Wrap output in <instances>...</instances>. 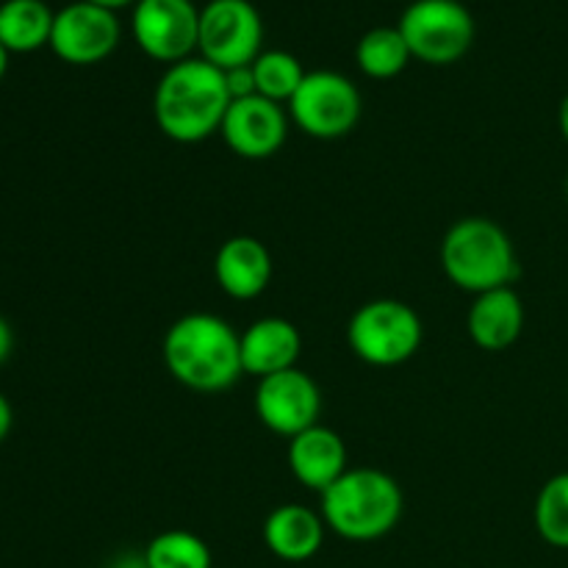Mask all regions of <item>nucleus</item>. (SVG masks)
I'll use <instances>...</instances> for the list:
<instances>
[{
  "mask_svg": "<svg viewBox=\"0 0 568 568\" xmlns=\"http://www.w3.org/2000/svg\"><path fill=\"white\" fill-rule=\"evenodd\" d=\"M164 366L181 386L200 394L227 392L242 369V333L222 316L197 311L172 322L161 344Z\"/></svg>",
  "mask_w": 568,
  "mask_h": 568,
  "instance_id": "1",
  "label": "nucleus"
},
{
  "mask_svg": "<svg viewBox=\"0 0 568 568\" xmlns=\"http://www.w3.org/2000/svg\"><path fill=\"white\" fill-rule=\"evenodd\" d=\"M227 105L225 72L200 55L166 67L153 92L155 125L178 144H197L220 133Z\"/></svg>",
  "mask_w": 568,
  "mask_h": 568,
  "instance_id": "2",
  "label": "nucleus"
},
{
  "mask_svg": "<svg viewBox=\"0 0 568 568\" xmlns=\"http://www.w3.org/2000/svg\"><path fill=\"white\" fill-rule=\"evenodd\" d=\"M322 497V519L344 541L366 544L388 536L403 519L405 497L392 475L353 466Z\"/></svg>",
  "mask_w": 568,
  "mask_h": 568,
  "instance_id": "3",
  "label": "nucleus"
},
{
  "mask_svg": "<svg viewBox=\"0 0 568 568\" xmlns=\"http://www.w3.org/2000/svg\"><path fill=\"white\" fill-rule=\"evenodd\" d=\"M442 270L460 292L483 294L510 286L519 258L508 231L488 216H464L442 239Z\"/></svg>",
  "mask_w": 568,
  "mask_h": 568,
  "instance_id": "4",
  "label": "nucleus"
},
{
  "mask_svg": "<svg viewBox=\"0 0 568 568\" xmlns=\"http://www.w3.org/2000/svg\"><path fill=\"white\" fill-rule=\"evenodd\" d=\"M425 338L422 316L403 300L381 297L361 305L347 325V344L369 366H399L414 358Z\"/></svg>",
  "mask_w": 568,
  "mask_h": 568,
  "instance_id": "5",
  "label": "nucleus"
},
{
  "mask_svg": "<svg viewBox=\"0 0 568 568\" xmlns=\"http://www.w3.org/2000/svg\"><path fill=\"white\" fill-rule=\"evenodd\" d=\"M397 28L410 55L433 67L455 64L475 42V20L460 0H414Z\"/></svg>",
  "mask_w": 568,
  "mask_h": 568,
  "instance_id": "6",
  "label": "nucleus"
},
{
  "mask_svg": "<svg viewBox=\"0 0 568 568\" xmlns=\"http://www.w3.org/2000/svg\"><path fill=\"white\" fill-rule=\"evenodd\" d=\"M364 111L358 87L333 70L305 72L303 83L288 100V120L314 139H342L355 131Z\"/></svg>",
  "mask_w": 568,
  "mask_h": 568,
  "instance_id": "7",
  "label": "nucleus"
},
{
  "mask_svg": "<svg viewBox=\"0 0 568 568\" xmlns=\"http://www.w3.org/2000/svg\"><path fill=\"white\" fill-rule=\"evenodd\" d=\"M264 22L250 0H211L200 9L197 53L220 70L253 64L261 55Z\"/></svg>",
  "mask_w": 568,
  "mask_h": 568,
  "instance_id": "8",
  "label": "nucleus"
},
{
  "mask_svg": "<svg viewBox=\"0 0 568 568\" xmlns=\"http://www.w3.org/2000/svg\"><path fill=\"white\" fill-rule=\"evenodd\" d=\"M131 26L142 53L161 64L172 67L197 53L200 9L192 0H139Z\"/></svg>",
  "mask_w": 568,
  "mask_h": 568,
  "instance_id": "9",
  "label": "nucleus"
},
{
  "mask_svg": "<svg viewBox=\"0 0 568 568\" xmlns=\"http://www.w3.org/2000/svg\"><path fill=\"white\" fill-rule=\"evenodd\" d=\"M253 408L266 430L294 438L308 427L320 425L322 392L308 372L294 366L277 375L261 377L255 386Z\"/></svg>",
  "mask_w": 568,
  "mask_h": 568,
  "instance_id": "10",
  "label": "nucleus"
},
{
  "mask_svg": "<svg viewBox=\"0 0 568 568\" xmlns=\"http://www.w3.org/2000/svg\"><path fill=\"white\" fill-rule=\"evenodd\" d=\"M120 33V20H116L114 11L100 9L87 0H75V3L55 11L50 48L67 64H100L116 50Z\"/></svg>",
  "mask_w": 568,
  "mask_h": 568,
  "instance_id": "11",
  "label": "nucleus"
},
{
  "mask_svg": "<svg viewBox=\"0 0 568 568\" xmlns=\"http://www.w3.org/2000/svg\"><path fill=\"white\" fill-rule=\"evenodd\" d=\"M220 133L239 159H270L286 144L288 114L281 103L261 94L231 100Z\"/></svg>",
  "mask_w": 568,
  "mask_h": 568,
  "instance_id": "12",
  "label": "nucleus"
},
{
  "mask_svg": "<svg viewBox=\"0 0 568 568\" xmlns=\"http://www.w3.org/2000/svg\"><path fill=\"white\" fill-rule=\"evenodd\" d=\"M288 469L300 486L322 494L349 469L347 444L336 430L325 425H314L300 436L288 438Z\"/></svg>",
  "mask_w": 568,
  "mask_h": 568,
  "instance_id": "13",
  "label": "nucleus"
},
{
  "mask_svg": "<svg viewBox=\"0 0 568 568\" xmlns=\"http://www.w3.org/2000/svg\"><path fill=\"white\" fill-rule=\"evenodd\" d=\"M214 277L222 292L233 300H255L272 281V255L261 239L231 236L222 242L214 258Z\"/></svg>",
  "mask_w": 568,
  "mask_h": 568,
  "instance_id": "14",
  "label": "nucleus"
},
{
  "mask_svg": "<svg viewBox=\"0 0 568 568\" xmlns=\"http://www.w3.org/2000/svg\"><path fill=\"white\" fill-rule=\"evenodd\" d=\"M303 353V336L297 325L283 316L255 320L242 333V369L244 375L270 377L277 372L294 369Z\"/></svg>",
  "mask_w": 568,
  "mask_h": 568,
  "instance_id": "15",
  "label": "nucleus"
},
{
  "mask_svg": "<svg viewBox=\"0 0 568 568\" xmlns=\"http://www.w3.org/2000/svg\"><path fill=\"white\" fill-rule=\"evenodd\" d=\"M466 327L483 353H503L514 347L525 331V303L510 286L477 294L466 316Z\"/></svg>",
  "mask_w": 568,
  "mask_h": 568,
  "instance_id": "16",
  "label": "nucleus"
},
{
  "mask_svg": "<svg viewBox=\"0 0 568 568\" xmlns=\"http://www.w3.org/2000/svg\"><path fill=\"white\" fill-rule=\"evenodd\" d=\"M325 519L308 505L286 503L277 505L264 519V544L277 560L305 564L314 558L325 541Z\"/></svg>",
  "mask_w": 568,
  "mask_h": 568,
  "instance_id": "17",
  "label": "nucleus"
},
{
  "mask_svg": "<svg viewBox=\"0 0 568 568\" xmlns=\"http://www.w3.org/2000/svg\"><path fill=\"white\" fill-rule=\"evenodd\" d=\"M55 14L44 0H6L0 3V44L9 53H31L50 44Z\"/></svg>",
  "mask_w": 568,
  "mask_h": 568,
  "instance_id": "18",
  "label": "nucleus"
},
{
  "mask_svg": "<svg viewBox=\"0 0 568 568\" xmlns=\"http://www.w3.org/2000/svg\"><path fill=\"white\" fill-rule=\"evenodd\" d=\"M410 55L408 42L399 33L397 26H377L361 37L358 48H355V61H358L361 72L375 81H388L397 78L399 72L408 67Z\"/></svg>",
  "mask_w": 568,
  "mask_h": 568,
  "instance_id": "19",
  "label": "nucleus"
},
{
  "mask_svg": "<svg viewBox=\"0 0 568 568\" xmlns=\"http://www.w3.org/2000/svg\"><path fill=\"white\" fill-rule=\"evenodd\" d=\"M253 75L261 98L288 105V100L303 83L305 70L297 55L286 53V50H261L258 59L253 61Z\"/></svg>",
  "mask_w": 568,
  "mask_h": 568,
  "instance_id": "20",
  "label": "nucleus"
},
{
  "mask_svg": "<svg viewBox=\"0 0 568 568\" xmlns=\"http://www.w3.org/2000/svg\"><path fill=\"white\" fill-rule=\"evenodd\" d=\"M148 568H211V549L189 530H164L144 549Z\"/></svg>",
  "mask_w": 568,
  "mask_h": 568,
  "instance_id": "21",
  "label": "nucleus"
},
{
  "mask_svg": "<svg viewBox=\"0 0 568 568\" xmlns=\"http://www.w3.org/2000/svg\"><path fill=\"white\" fill-rule=\"evenodd\" d=\"M536 530L549 547L568 549V471L549 477L532 508Z\"/></svg>",
  "mask_w": 568,
  "mask_h": 568,
  "instance_id": "22",
  "label": "nucleus"
},
{
  "mask_svg": "<svg viewBox=\"0 0 568 568\" xmlns=\"http://www.w3.org/2000/svg\"><path fill=\"white\" fill-rule=\"evenodd\" d=\"M222 72H225V83H227V92H231V100H242V98H253V94H258V89H255L253 64L233 67V70H222Z\"/></svg>",
  "mask_w": 568,
  "mask_h": 568,
  "instance_id": "23",
  "label": "nucleus"
},
{
  "mask_svg": "<svg viewBox=\"0 0 568 568\" xmlns=\"http://www.w3.org/2000/svg\"><path fill=\"white\" fill-rule=\"evenodd\" d=\"M11 427H14V410H11V403L9 397H6L3 392H0V444L9 438Z\"/></svg>",
  "mask_w": 568,
  "mask_h": 568,
  "instance_id": "24",
  "label": "nucleus"
},
{
  "mask_svg": "<svg viewBox=\"0 0 568 568\" xmlns=\"http://www.w3.org/2000/svg\"><path fill=\"white\" fill-rule=\"evenodd\" d=\"M11 349H14V331H11L9 322H6L3 316H0V366H3L6 361H9Z\"/></svg>",
  "mask_w": 568,
  "mask_h": 568,
  "instance_id": "25",
  "label": "nucleus"
},
{
  "mask_svg": "<svg viewBox=\"0 0 568 568\" xmlns=\"http://www.w3.org/2000/svg\"><path fill=\"white\" fill-rule=\"evenodd\" d=\"M87 3H94V6H100V9L116 11V9H125V6H136L139 0H87Z\"/></svg>",
  "mask_w": 568,
  "mask_h": 568,
  "instance_id": "26",
  "label": "nucleus"
},
{
  "mask_svg": "<svg viewBox=\"0 0 568 568\" xmlns=\"http://www.w3.org/2000/svg\"><path fill=\"white\" fill-rule=\"evenodd\" d=\"M558 125H560V133H564V139L568 142V92L564 94V100H560V109H558Z\"/></svg>",
  "mask_w": 568,
  "mask_h": 568,
  "instance_id": "27",
  "label": "nucleus"
},
{
  "mask_svg": "<svg viewBox=\"0 0 568 568\" xmlns=\"http://www.w3.org/2000/svg\"><path fill=\"white\" fill-rule=\"evenodd\" d=\"M6 70H9V50H6L3 44H0V81H3Z\"/></svg>",
  "mask_w": 568,
  "mask_h": 568,
  "instance_id": "28",
  "label": "nucleus"
},
{
  "mask_svg": "<svg viewBox=\"0 0 568 568\" xmlns=\"http://www.w3.org/2000/svg\"><path fill=\"white\" fill-rule=\"evenodd\" d=\"M566 203H568V178H566Z\"/></svg>",
  "mask_w": 568,
  "mask_h": 568,
  "instance_id": "29",
  "label": "nucleus"
}]
</instances>
